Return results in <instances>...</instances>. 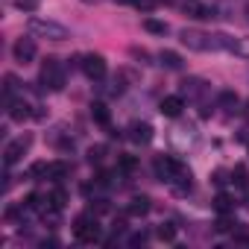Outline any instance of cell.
<instances>
[{
    "label": "cell",
    "instance_id": "cell-33",
    "mask_svg": "<svg viewBox=\"0 0 249 249\" xmlns=\"http://www.w3.org/2000/svg\"><path fill=\"white\" fill-rule=\"evenodd\" d=\"M3 82H6V85H3V91H6V97H12V91H15V76H6Z\"/></svg>",
    "mask_w": 249,
    "mask_h": 249
},
{
    "label": "cell",
    "instance_id": "cell-3",
    "mask_svg": "<svg viewBox=\"0 0 249 249\" xmlns=\"http://www.w3.org/2000/svg\"><path fill=\"white\" fill-rule=\"evenodd\" d=\"M179 38H182V44L188 47V50H196V53H208V50H220L217 47V36H211V33H202V30H182L179 33Z\"/></svg>",
    "mask_w": 249,
    "mask_h": 249
},
{
    "label": "cell",
    "instance_id": "cell-28",
    "mask_svg": "<svg viewBox=\"0 0 249 249\" xmlns=\"http://www.w3.org/2000/svg\"><path fill=\"white\" fill-rule=\"evenodd\" d=\"M129 56H132V59H138L141 65H150V53H147V50H141V47H129Z\"/></svg>",
    "mask_w": 249,
    "mask_h": 249
},
{
    "label": "cell",
    "instance_id": "cell-16",
    "mask_svg": "<svg viewBox=\"0 0 249 249\" xmlns=\"http://www.w3.org/2000/svg\"><path fill=\"white\" fill-rule=\"evenodd\" d=\"M159 59H161V65H164L167 71H182V68H185V62H182V56H179L176 50H161Z\"/></svg>",
    "mask_w": 249,
    "mask_h": 249
},
{
    "label": "cell",
    "instance_id": "cell-23",
    "mask_svg": "<svg viewBox=\"0 0 249 249\" xmlns=\"http://www.w3.org/2000/svg\"><path fill=\"white\" fill-rule=\"evenodd\" d=\"M214 208H217L220 214H229V211H234V199H231L229 194H217V196H214Z\"/></svg>",
    "mask_w": 249,
    "mask_h": 249
},
{
    "label": "cell",
    "instance_id": "cell-26",
    "mask_svg": "<svg viewBox=\"0 0 249 249\" xmlns=\"http://www.w3.org/2000/svg\"><path fill=\"white\" fill-rule=\"evenodd\" d=\"M103 159H106V147H103V144H97V147L88 150V161H91V164H100Z\"/></svg>",
    "mask_w": 249,
    "mask_h": 249
},
{
    "label": "cell",
    "instance_id": "cell-36",
    "mask_svg": "<svg viewBox=\"0 0 249 249\" xmlns=\"http://www.w3.org/2000/svg\"><path fill=\"white\" fill-rule=\"evenodd\" d=\"M82 3H100V0H82Z\"/></svg>",
    "mask_w": 249,
    "mask_h": 249
},
{
    "label": "cell",
    "instance_id": "cell-14",
    "mask_svg": "<svg viewBox=\"0 0 249 249\" xmlns=\"http://www.w3.org/2000/svg\"><path fill=\"white\" fill-rule=\"evenodd\" d=\"M185 12L196 21H211L214 18V6H205V3H196V0H188L185 3Z\"/></svg>",
    "mask_w": 249,
    "mask_h": 249
},
{
    "label": "cell",
    "instance_id": "cell-21",
    "mask_svg": "<svg viewBox=\"0 0 249 249\" xmlns=\"http://www.w3.org/2000/svg\"><path fill=\"white\" fill-rule=\"evenodd\" d=\"M47 199H50V211H62L65 202H68V194H65L62 188H53V191L47 194Z\"/></svg>",
    "mask_w": 249,
    "mask_h": 249
},
{
    "label": "cell",
    "instance_id": "cell-32",
    "mask_svg": "<svg viewBox=\"0 0 249 249\" xmlns=\"http://www.w3.org/2000/svg\"><path fill=\"white\" fill-rule=\"evenodd\" d=\"M129 243H132V246H144V243H147V231H138V234H132V237H129Z\"/></svg>",
    "mask_w": 249,
    "mask_h": 249
},
{
    "label": "cell",
    "instance_id": "cell-4",
    "mask_svg": "<svg viewBox=\"0 0 249 249\" xmlns=\"http://www.w3.org/2000/svg\"><path fill=\"white\" fill-rule=\"evenodd\" d=\"M100 234H103V229H100V223H97L94 214H79V217H76V223H73V237H76L79 243H97Z\"/></svg>",
    "mask_w": 249,
    "mask_h": 249
},
{
    "label": "cell",
    "instance_id": "cell-30",
    "mask_svg": "<svg viewBox=\"0 0 249 249\" xmlns=\"http://www.w3.org/2000/svg\"><path fill=\"white\" fill-rule=\"evenodd\" d=\"M15 9H21V12H36L38 3H36V0H15Z\"/></svg>",
    "mask_w": 249,
    "mask_h": 249
},
{
    "label": "cell",
    "instance_id": "cell-15",
    "mask_svg": "<svg viewBox=\"0 0 249 249\" xmlns=\"http://www.w3.org/2000/svg\"><path fill=\"white\" fill-rule=\"evenodd\" d=\"M150 208H153L150 196H132L129 205H126V211H129L132 217H144V214H150Z\"/></svg>",
    "mask_w": 249,
    "mask_h": 249
},
{
    "label": "cell",
    "instance_id": "cell-25",
    "mask_svg": "<svg viewBox=\"0 0 249 249\" xmlns=\"http://www.w3.org/2000/svg\"><path fill=\"white\" fill-rule=\"evenodd\" d=\"M135 167H138V159H135V156H117V170L132 173Z\"/></svg>",
    "mask_w": 249,
    "mask_h": 249
},
{
    "label": "cell",
    "instance_id": "cell-9",
    "mask_svg": "<svg viewBox=\"0 0 249 249\" xmlns=\"http://www.w3.org/2000/svg\"><path fill=\"white\" fill-rule=\"evenodd\" d=\"M12 53H15V62H21V65H30V62L36 59V53H38V47H36V38H18V41L12 44Z\"/></svg>",
    "mask_w": 249,
    "mask_h": 249
},
{
    "label": "cell",
    "instance_id": "cell-35",
    "mask_svg": "<svg viewBox=\"0 0 249 249\" xmlns=\"http://www.w3.org/2000/svg\"><path fill=\"white\" fill-rule=\"evenodd\" d=\"M243 114H246V120H249V100H246V106H243Z\"/></svg>",
    "mask_w": 249,
    "mask_h": 249
},
{
    "label": "cell",
    "instance_id": "cell-20",
    "mask_svg": "<svg viewBox=\"0 0 249 249\" xmlns=\"http://www.w3.org/2000/svg\"><path fill=\"white\" fill-rule=\"evenodd\" d=\"M91 117L100 123V126H108V123H111V114H108L106 103H91Z\"/></svg>",
    "mask_w": 249,
    "mask_h": 249
},
{
    "label": "cell",
    "instance_id": "cell-34",
    "mask_svg": "<svg viewBox=\"0 0 249 249\" xmlns=\"http://www.w3.org/2000/svg\"><path fill=\"white\" fill-rule=\"evenodd\" d=\"M226 176H229L226 170H214V182H217V185H226V182H229Z\"/></svg>",
    "mask_w": 249,
    "mask_h": 249
},
{
    "label": "cell",
    "instance_id": "cell-19",
    "mask_svg": "<svg viewBox=\"0 0 249 249\" xmlns=\"http://www.w3.org/2000/svg\"><path fill=\"white\" fill-rule=\"evenodd\" d=\"M231 182H234L243 194H249V170H246L243 164H237V167L231 170Z\"/></svg>",
    "mask_w": 249,
    "mask_h": 249
},
{
    "label": "cell",
    "instance_id": "cell-8",
    "mask_svg": "<svg viewBox=\"0 0 249 249\" xmlns=\"http://www.w3.org/2000/svg\"><path fill=\"white\" fill-rule=\"evenodd\" d=\"M79 68H82V73L88 76V79H103L106 76V59L100 56V53H85L82 59H79Z\"/></svg>",
    "mask_w": 249,
    "mask_h": 249
},
{
    "label": "cell",
    "instance_id": "cell-1",
    "mask_svg": "<svg viewBox=\"0 0 249 249\" xmlns=\"http://www.w3.org/2000/svg\"><path fill=\"white\" fill-rule=\"evenodd\" d=\"M27 30H30V36L47 38V41H65V38H71L68 27H62V24H56V21H47V18H30Z\"/></svg>",
    "mask_w": 249,
    "mask_h": 249
},
{
    "label": "cell",
    "instance_id": "cell-2",
    "mask_svg": "<svg viewBox=\"0 0 249 249\" xmlns=\"http://www.w3.org/2000/svg\"><path fill=\"white\" fill-rule=\"evenodd\" d=\"M153 167H156V176H159L161 182H167V185H173L176 179H182V176L191 173V170H188L179 159H173V156H156Z\"/></svg>",
    "mask_w": 249,
    "mask_h": 249
},
{
    "label": "cell",
    "instance_id": "cell-12",
    "mask_svg": "<svg viewBox=\"0 0 249 249\" xmlns=\"http://www.w3.org/2000/svg\"><path fill=\"white\" fill-rule=\"evenodd\" d=\"M9 117L18 120V123H24V120L36 117V111H33V106H30L27 100H12V103H9Z\"/></svg>",
    "mask_w": 249,
    "mask_h": 249
},
{
    "label": "cell",
    "instance_id": "cell-17",
    "mask_svg": "<svg viewBox=\"0 0 249 249\" xmlns=\"http://www.w3.org/2000/svg\"><path fill=\"white\" fill-rule=\"evenodd\" d=\"M217 106H220L223 111H237V108H240V97H237L234 91H220Z\"/></svg>",
    "mask_w": 249,
    "mask_h": 249
},
{
    "label": "cell",
    "instance_id": "cell-24",
    "mask_svg": "<svg viewBox=\"0 0 249 249\" xmlns=\"http://www.w3.org/2000/svg\"><path fill=\"white\" fill-rule=\"evenodd\" d=\"M144 30L153 33V36H167V24L164 21H156V18H144Z\"/></svg>",
    "mask_w": 249,
    "mask_h": 249
},
{
    "label": "cell",
    "instance_id": "cell-18",
    "mask_svg": "<svg viewBox=\"0 0 249 249\" xmlns=\"http://www.w3.org/2000/svg\"><path fill=\"white\" fill-rule=\"evenodd\" d=\"M68 173H71L68 161H50V167H47V179H53V182H62Z\"/></svg>",
    "mask_w": 249,
    "mask_h": 249
},
{
    "label": "cell",
    "instance_id": "cell-37",
    "mask_svg": "<svg viewBox=\"0 0 249 249\" xmlns=\"http://www.w3.org/2000/svg\"><path fill=\"white\" fill-rule=\"evenodd\" d=\"M246 15H249V9H246Z\"/></svg>",
    "mask_w": 249,
    "mask_h": 249
},
{
    "label": "cell",
    "instance_id": "cell-6",
    "mask_svg": "<svg viewBox=\"0 0 249 249\" xmlns=\"http://www.w3.org/2000/svg\"><path fill=\"white\" fill-rule=\"evenodd\" d=\"M30 147H33V135H30V132H24V135L12 138V141L6 144V150H3V164H6V167L18 164V161L27 156V150H30Z\"/></svg>",
    "mask_w": 249,
    "mask_h": 249
},
{
    "label": "cell",
    "instance_id": "cell-29",
    "mask_svg": "<svg viewBox=\"0 0 249 249\" xmlns=\"http://www.w3.org/2000/svg\"><path fill=\"white\" fill-rule=\"evenodd\" d=\"M234 226H237V223H234V220H231L229 214H223V217L217 220V231H231Z\"/></svg>",
    "mask_w": 249,
    "mask_h": 249
},
{
    "label": "cell",
    "instance_id": "cell-22",
    "mask_svg": "<svg viewBox=\"0 0 249 249\" xmlns=\"http://www.w3.org/2000/svg\"><path fill=\"white\" fill-rule=\"evenodd\" d=\"M156 237L164 240V243H173V240H176V226H173V223H161V226H156Z\"/></svg>",
    "mask_w": 249,
    "mask_h": 249
},
{
    "label": "cell",
    "instance_id": "cell-5",
    "mask_svg": "<svg viewBox=\"0 0 249 249\" xmlns=\"http://www.w3.org/2000/svg\"><path fill=\"white\" fill-rule=\"evenodd\" d=\"M38 82H41L44 88H50V91H62V88H65V68H62V62H59V59H47V62L41 65Z\"/></svg>",
    "mask_w": 249,
    "mask_h": 249
},
{
    "label": "cell",
    "instance_id": "cell-27",
    "mask_svg": "<svg viewBox=\"0 0 249 249\" xmlns=\"http://www.w3.org/2000/svg\"><path fill=\"white\" fill-rule=\"evenodd\" d=\"M47 167H50L47 161H36V164L30 167V176H33V179H47Z\"/></svg>",
    "mask_w": 249,
    "mask_h": 249
},
{
    "label": "cell",
    "instance_id": "cell-13",
    "mask_svg": "<svg viewBox=\"0 0 249 249\" xmlns=\"http://www.w3.org/2000/svg\"><path fill=\"white\" fill-rule=\"evenodd\" d=\"M202 94H205V79H199V76H188V79L182 82V97L196 100V97H202Z\"/></svg>",
    "mask_w": 249,
    "mask_h": 249
},
{
    "label": "cell",
    "instance_id": "cell-31",
    "mask_svg": "<svg viewBox=\"0 0 249 249\" xmlns=\"http://www.w3.org/2000/svg\"><path fill=\"white\" fill-rule=\"evenodd\" d=\"M156 3H159V0H132V6H135V9H141V12L156 9Z\"/></svg>",
    "mask_w": 249,
    "mask_h": 249
},
{
    "label": "cell",
    "instance_id": "cell-11",
    "mask_svg": "<svg viewBox=\"0 0 249 249\" xmlns=\"http://www.w3.org/2000/svg\"><path fill=\"white\" fill-rule=\"evenodd\" d=\"M153 135H156V129L150 126V123H132V126H129V138L135 141V144H150L153 141Z\"/></svg>",
    "mask_w": 249,
    "mask_h": 249
},
{
    "label": "cell",
    "instance_id": "cell-10",
    "mask_svg": "<svg viewBox=\"0 0 249 249\" xmlns=\"http://www.w3.org/2000/svg\"><path fill=\"white\" fill-rule=\"evenodd\" d=\"M182 108H185V97H182V94H170V97H164V100L159 103V111H161L164 117H179Z\"/></svg>",
    "mask_w": 249,
    "mask_h": 249
},
{
    "label": "cell",
    "instance_id": "cell-7",
    "mask_svg": "<svg viewBox=\"0 0 249 249\" xmlns=\"http://www.w3.org/2000/svg\"><path fill=\"white\" fill-rule=\"evenodd\" d=\"M214 36H217V47L220 50L249 59V38H243V36H226V33H214Z\"/></svg>",
    "mask_w": 249,
    "mask_h": 249
}]
</instances>
